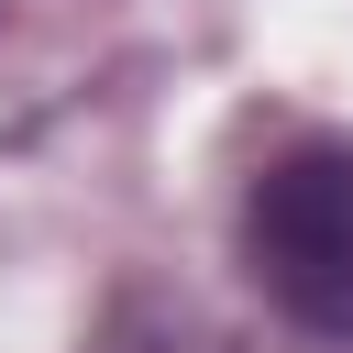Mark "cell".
Here are the masks:
<instances>
[{
  "mask_svg": "<svg viewBox=\"0 0 353 353\" xmlns=\"http://www.w3.org/2000/svg\"><path fill=\"white\" fill-rule=\"evenodd\" d=\"M243 254H254V287L309 342H353V143L276 154L243 199Z\"/></svg>",
  "mask_w": 353,
  "mask_h": 353,
  "instance_id": "cell-1",
  "label": "cell"
}]
</instances>
